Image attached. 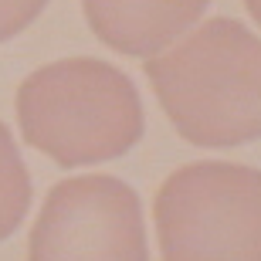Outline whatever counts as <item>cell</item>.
Masks as SVG:
<instances>
[{
    "mask_svg": "<svg viewBox=\"0 0 261 261\" xmlns=\"http://www.w3.org/2000/svg\"><path fill=\"white\" fill-rule=\"evenodd\" d=\"M146 78L187 143L227 149L261 139V38L211 17L176 48L146 58Z\"/></svg>",
    "mask_w": 261,
    "mask_h": 261,
    "instance_id": "obj_1",
    "label": "cell"
},
{
    "mask_svg": "<svg viewBox=\"0 0 261 261\" xmlns=\"http://www.w3.org/2000/svg\"><path fill=\"white\" fill-rule=\"evenodd\" d=\"M17 122L34 149L58 166L126 156L146 129L139 92L98 58L51 61L17 88Z\"/></svg>",
    "mask_w": 261,
    "mask_h": 261,
    "instance_id": "obj_2",
    "label": "cell"
},
{
    "mask_svg": "<svg viewBox=\"0 0 261 261\" xmlns=\"http://www.w3.org/2000/svg\"><path fill=\"white\" fill-rule=\"evenodd\" d=\"M163 261H261V170L203 160L156 194Z\"/></svg>",
    "mask_w": 261,
    "mask_h": 261,
    "instance_id": "obj_3",
    "label": "cell"
},
{
    "mask_svg": "<svg viewBox=\"0 0 261 261\" xmlns=\"http://www.w3.org/2000/svg\"><path fill=\"white\" fill-rule=\"evenodd\" d=\"M28 261H149L143 207L116 176H68L31 227Z\"/></svg>",
    "mask_w": 261,
    "mask_h": 261,
    "instance_id": "obj_4",
    "label": "cell"
},
{
    "mask_svg": "<svg viewBox=\"0 0 261 261\" xmlns=\"http://www.w3.org/2000/svg\"><path fill=\"white\" fill-rule=\"evenodd\" d=\"M211 0H82L88 28L126 58H153L200 20Z\"/></svg>",
    "mask_w": 261,
    "mask_h": 261,
    "instance_id": "obj_5",
    "label": "cell"
},
{
    "mask_svg": "<svg viewBox=\"0 0 261 261\" xmlns=\"http://www.w3.org/2000/svg\"><path fill=\"white\" fill-rule=\"evenodd\" d=\"M31 207V176L20 160L10 129L0 122V241L20 227Z\"/></svg>",
    "mask_w": 261,
    "mask_h": 261,
    "instance_id": "obj_6",
    "label": "cell"
},
{
    "mask_svg": "<svg viewBox=\"0 0 261 261\" xmlns=\"http://www.w3.org/2000/svg\"><path fill=\"white\" fill-rule=\"evenodd\" d=\"M44 7L48 0H0V44L20 34Z\"/></svg>",
    "mask_w": 261,
    "mask_h": 261,
    "instance_id": "obj_7",
    "label": "cell"
},
{
    "mask_svg": "<svg viewBox=\"0 0 261 261\" xmlns=\"http://www.w3.org/2000/svg\"><path fill=\"white\" fill-rule=\"evenodd\" d=\"M244 7H248V14L261 24V0H244Z\"/></svg>",
    "mask_w": 261,
    "mask_h": 261,
    "instance_id": "obj_8",
    "label": "cell"
}]
</instances>
